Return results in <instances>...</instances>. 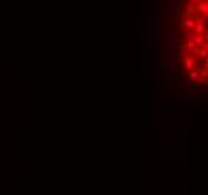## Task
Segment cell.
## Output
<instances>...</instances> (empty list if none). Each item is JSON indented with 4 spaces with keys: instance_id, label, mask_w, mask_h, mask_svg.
Here are the masks:
<instances>
[{
    "instance_id": "cell-1",
    "label": "cell",
    "mask_w": 208,
    "mask_h": 195,
    "mask_svg": "<svg viewBox=\"0 0 208 195\" xmlns=\"http://www.w3.org/2000/svg\"><path fill=\"white\" fill-rule=\"evenodd\" d=\"M193 32L195 33H199V35H204L207 32V24H205V20L199 17L195 20V27H193Z\"/></svg>"
},
{
    "instance_id": "cell-2",
    "label": "cell",
    "mask_w": 208,
    "mask_h": 195,
    "mask_svg": "<svg viewBox=\"0 0 208 195\" xmlns=\"http://www.w3.org/2000/svg\"><path fill=\"white\" fill-rule=\"evenodd\" d=\"M183 65H184V69H187V71L195 69V66H196L195 57H192V56H184V57H183Z\"/></svg>"
},
{
    "instance_id": "cell-3",
    "label": "cell",
    "mask_w": 208,
    "mask_h": 195,
    "mask_svg": "<svg viewBox=\"0 0 208 195\" xmlns=\"http://www.w3.org/2000/svg\"><path fill=\"white\" fill-rule=\"evenodd\" d=\"M178 47L181 48V51L193 53V51H195V48H196V45H195V42H193V41H184L181 45H178Z\"/></svg>"
},
{
    "instance_id": "cell-4",
    "label": "cell",
    "mask_w": 208,
    "mask_h": 195,
    "mask_svg": "<svg viewBox=\"0 0 208 195\" xmlns=\"http://www.w3.org/2000/svg\"><path fill=\"white\" fill-rule=\"evenodd\" d=\"M193 8H195L196 12H199L201 15H202V14H208V2L201 0V2H199V3H196Z\"/></svg>"
},
{
    "instance_id": "cell-5",
    "label": "cell",
    "mask_w": 208,
    "mask_h": 195,
    "mask_svg": "<svg viewBox=\"0 0 208 195\" xmlns=\"http://www.w3.org/2000/svg\"><path fill=\"white\" fill-rule=\"evenodd\" d=\"M192 41L195 42V45L198 48H201V45L207 41V38H205V35H199V33H195L193 35V38H192Z\"/></svg>"
},
{
    "instance_id": "cell-6",
    "label": "cell",
    "mask_w": 208,
    "mask_h": 195,
    "mask_svg": "<svg viewBox=\"0 0 208 195\" xmlns=\"http://www.w3.org/2000/svg\"><path fill=\"white\" fill-rule=\"evenodd\" d=\"M183 26L186 27V29H193V27H195V20H193V18H190V17H184V20H183Z\"/></svg>"
},
{
    "instance_id": "cell-7",
    "label": "cell",
    "mask_w": 208,
    "mask_h": 195,
    "mask_svg": "<svg viewBox=\"0 0 208 195\" xmlns=\"http://www.w3.org/2000/svg\"><path fill=\"white\" fill-rule=\"evenodd\" d=\"M195 14V8L192 6V5H187V6L184 8V14H183V17H192Z\"/></svg>"
},
{
    "instance_id": "cell-8",
    "label": "cell",
    "mask_w": 208,
    "mask_h": 195,
    "mask_svg": "<svg viewBox=\"0 0 208 195\" xmlns=\"http://www.w3.org/2000/svg\"><path fill=\"white\" fill-rule=\"evenodd\" d=\"M193 35H195L193 29H186V30H184V41H192Z\"/></svg>"
},
{
    "instance_id": "cell-9",
    "label": "cell",
    "mask_w": 208,
    "mask_h": 195,
    "mask_svg": "<svg viewBox=\"0 0 208 195\" xmlns=\"http://www.w3.org/2000/svg\"><path fill=\"white\" fill-rule=\"evenodd\" d=\"M189 78H190V80H193V81H196L198 78H199V71H198V69H192V71H189Z\"/></svg>"
},
{
    "instance_id": "cell-10",
    "label": "cell",
    "mask_w": 208,
    "mask_h": 195,
    "mask_svg": "<svg viewBox=\"0 0 208 195\" xmlns=\"http://www.w3.org/2000/svg\"><path fill=\"white\" fill-rule=\"evenodd\" d=\"M175 14V0H171V5L168 6V17L171 18Z\"/></svg>"
},
{
    "instance_id": "cell-11",
    "label": "cell",
    "mask_w": 208,
    "mask_h": 195,
    "mask_svg": "<svg viewBox=\"0 0 208 195\" xmlns=\"http://www.w3.org/2000/svg\"><path fill=\"white\" fill-rule=\"evenodd\" d=\"M201 48H202V50H205V51H208V41H205V42L202 44Z\"/></svg>"
},
{
    "instance_id": "cell-12",
    "label": "cell",
    "mask_w": 208,
    "mask_h": 195,
    "mask_svg": "<svg viewBox=\"0 0 208 195\" xmlns=\"http://www.w3.org/2000/svg\"><path fill=\"white\" fill-rule=\"evenodd\" d=\"M201 0H189V5H192V6H195L196 3H199Z\"/></svg>"
},
{
    "instance_id": "cell-13",
    "label": "cell",
    "mask_w": 208,
    "mask_h": 195,
    "mask_svg": "<svg viewBox=\"0 0 208 195\" xmlns=\"http://www.w3.org/2000/svg\"><path fill=\"white\" fill-rule=\"evenodd\" d=\"M183 86H184L186 89H189L190 87V83H189V81H183Z\"/></svg>"
},
{
    "instance_id": "cell-14",
    "label": "cell",
    "mask_w": 208,
    "mask_h": 195,
    "mask_svg": "<svg viewBox=\"0 0 208 195\" xmlns=\"http://www.w3.org/2000/svg\"><path fill=\"white\" fill-rule=\"evenodd\" d=\"M201 17H202V18H204L205 21H208V14H202Z\"/></svg>"
},
{
    "instance_id": "cell-15",
    "label": "cell",
    "mask_w": 208,
    "mask_h": 195,
    "mask_svg": "<svg viewBox=\"0 0 208 195\" xmlns=\"http://www.w3.org/2000/svg\"><path fill=\"white\" fill-rule=\"evenodd\" d=\"M207 72H208V68H207Z\"/></svg>"
}]
</instances>
